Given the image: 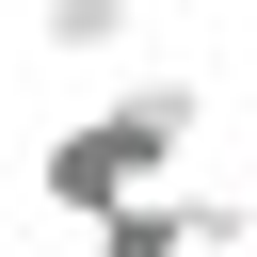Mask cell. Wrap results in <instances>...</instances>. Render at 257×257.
I'll return each mask as SVG.
<instances>
[{"mask_svg": "<svg viewBox=\"0 0 257 257\" xmlns=\"http://www.w3.org/2000/svg\"><path fill=\"white\" fill-rule=\"evenodd\" d=\"M80 257H193V193H128V209H96Z\"/></svg>", "mask_w": 257, "mask_h": 257, "instance_id": "7a4b0ae2", "label": "cell"}, {"mask_svg": "<svg viewBox=\"0 0 257 257\" xmlns=\"http://www.w3.org/2000/svg\"><path fill=\"white\" fill-rule=\"evenodd\" d=\"M193 128H209V96H193V80H112L96 112H64V128L32 145V193H48L64 225H96V209L161 193V177L193 161Z\"/></svg>", "mask_w": 257, "mask_h": 257, "instance_id": "6da1fadb", "label": "cell"}, {"mask_svg": "<svg viewBox=\"0 0 257 257\" xmlns=\"http://www.w3.org/2000/svg\"><path fill=\"white\" fill-rule=\"evenodd\" d=\"M32 32H48L64 64H112V48H128V0H32Z\"/></svg>", "mask_w": 257, "mask_h": 257, "instance_id": "3957f363", "label": "cell"}]
</instances>
